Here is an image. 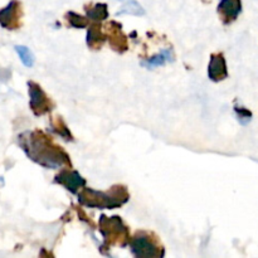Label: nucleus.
Returning a JSON list of instances; mask_svg holds the SVG:
<instances>
[{"label": "nucleus", "instance_id": "nucleus-1", "mask_svg": "<svg viewBox=\"0 0 258 258\" xmlns=\"http://www.w3.org/2000/svg\"><path fill=\"white\" fill-rule=\"evenodd\" d=\"M18 143L30 160L44 168H72L70 155L43 131H25L18 136Z\"/></svg>", "mask_w": 258, "mask_h": 258}, {"label": "nucleus", "instance_id": "nucleus-2", "mask_svg": "<svg viewBox=\"0 0 258 258\" xmlns=\"http://www.w3.org/2000/svg\"><path fill=\"white\" fill-rule=\"evenodd\" d=\"M130 199L127 188L123 185H113L107 191L93 190L91 188H82L78 193V202L82 206L95 209L120 208Z\"/></svg>", "mask_w": 258, "mask_h": 258}, {"label": "nucleus", "instance_id": "nucleus-3", "mask_svg": "<svg viewBox=\"0 0 258 258\" xmlns=\"http://www.w3.org/2000/svg\"><path fill=\"white\" fill-rule=\"evenodd\" d=\"M100 232L103 236V248H111L112 246L125 247L130 243L131 237L128 227L117 216H101L98 222Z\"/></svg>", "mask_w": 258, "mask_h": 258}, {"label": "nucleus", "instance_id": "nucleus-4", "mask_svg": "<svg viewBox=\"0 0 258 258\" xmlns=\"http://www.w3.org/2000/svg\"><path fill=\"white\" fill-rule=\"evenodd\" d=\"M131 252L138 258L164 257V247L158 237L149 232H138L130 241Z\"/></svg>", "mask_w": 258, "mask_h": 258}, {"label": "nucleus", "instance_id": "nucleus-5", "mask_svg": "<svg viewBox=\"0 0 258 258\" xmlns=\"http://www.w3.org/2000/svg\"><path fill=\"white\" fill-rule=\"evenodd\" d=\"M28 87H29L30 108H32L33 113L35 116H42L50 112L53 110V107H54V103L45 95L42 87L38 83L33 82V81L28 82Z\"/></svg>", "mask_w": 258, "mask_h": 258}, {"label": "nucleus", "instance_id": "nucleus-6", "mask_svg": "<svg viewBox=\"0 0 258 258\" xmlns=\"http://www.w3.org/2000/svg\"><path fill=\"white\" fill-rule=\"evenodd\" d=\"M22 5L17 0L10 2L4 9L0 10V25L7 29H18L22 18Z\"/></svg>", "mask_w": 258, "mask_h": 258}, {"label": "nucleus", "instance_id": "nucleus-7", "mask_svg": "<svg viewBox=\"0 0 258 258\" xmlns=\"http://www.w3.org/2000/svg\"><path fill=\"white\" fill-rule=\"evenodd\" d=\"M54 183L60 184L64 186L67 190L71 193L76 194L78 193L80 189H82L86 185V179L81 176V174L76 170H71L70 169H63L59 173L55 175Z\"/></svg>", "mask_w": 258, "mask_h": 258}, {"label": "nucleus", "instance_id": "nucleus-8", "mask_svg": "<svg viewBox=\"0 0 258 258\" xmlns=\"http://www.w3.org/2000/svg\"><path fill=\"white\" fill-rule=\"evenodd\" d=\"M106 35L108 38L111 48L117 53H123L128 49L127 37L122 33L121 24L117 22H110L105 25Z\"/></svg>", "mask_w": 258, "mask_h": 258}, {"label": "nucleus", "instance_id": "nucleus-9", "mask_svg": "<svg viewBox=\"0 0 258 258\" xmlns=\"http://www.w3.org/2000/svg\"><path fill=\"white\" fill-rule=\"evenodd\" d=\"M208 76L214 82H221L228 77V71H227L226 58L223 53H214L211 55L208 66Z\"/></svg>", "mask_w": 258, "mask_h": 258}, {"label": "nucleus", "instance_id": "nucleus-10", "mask_svg": "<svg viewBox=\"0 0 258 258\" xmlns=\"http://www.w3.org/2000/svg\"><path fill=\"white\" fill-rule=\"evenodd\" d=\"M242 12L241 0H222L218 5V13L223 24L228 25L238 18Z\"/></svg>", "mask_w": 258, "mask_h": 258}, {"label": "nucleus", "instance_id": "nucleus-11", "mask_svg": "<svg viewBox=\"0 0 258 258\" xmlns=\"http://www.w3.org/2000/svg\"><path fill=\"white\" fill-rule=\"evenodd\" d=\"M106 37H107V35L102 32L101 25L97 24V22H95L93 24H91L90 28H88L87 45L90 48H92V49H100L103 45V43H105Z\"/></svg>", "mask_w": 258, "mask_h": 258}, {"label": "nucleus", "instance_id": "nucleus-12", "mask_svg": "<svg viewBox=\"0 0 258 258\" xmlns=\"http://www.w3.org/2000/svg\"><path fill=\"white\" fill-rule=\"evenodd\" d=\"M86 13H87L88 19L97 23L107 19L108 17V10L106 4H96L91 8H86Z\"/></svg>", "mask_w": 258, "mask_h": 258}, {"label": "nucleus", "instance_id": "nucleus-13", "mask_svg": "<svg viewBox=\"0 0 258 258\" xmlns=\"http://www.w3.org/2000/svg\"><path fill=\"white\" fill-rule=\"evenodd\" d=\"M174 60V53L171 49H163L159 54L154 55L150 59L144 62V64L148 67H158V66L165 64L166 62H171Z\"/></svg>", "mask_w": 258, "mask_h": 258}, {"label": "nucleus", "instance_id": "nucleus-14", "mask_svg": "<svg viewBox=\"0 0 258 258\" xmlns=\"http://www.w3.org/2000/svg\"><path fill=\"white\" fill-rule=\"evenodd\" d=\"M52 128H53V131L57 134V135L62 136L64 140H67V141L73 140L72 134L70 133L67 125H66V122L63 121V118L60 117V116H55L54 120H52Z\"/></svg>", "mask_w": 258, "mask_h": 258}, {"label": "nucleus", "instance_id": "nucleus-15", "mask_svg": "<svg viewBox=\"0 0 258 258\" xmlns=\"http://www.w3.org/2000/svg\"><path fill=\"white\" fill-rule=\"evenodd\" d=\"M118 14H130V15H144L145 10L141 8L136 0H126Z\"/></svg>", "mask_w": 258, "mask_h": 258}, {"label": "nucleus", "instance_id": "nucleus-16", "mask_svg": "<svg viewBox=\"0 0 258 258\" xmlns=\"http://www.w3.org/2000/svg\"><path fill=\"white\" fill-rule=\"evenodd\" d=\"M15 50H17V53L19 54L20 60H22L23 64H24L25 67H32V66L34 64V55L30 52L29 48L24 47V45H17V47H15Z\"/></svg>", "mask_w": 258, "mask_h": 258}, {"label": "nucleus", "instance_id": "nucleus-17", "mask_svg": "<svg viewBox=\"0 0 258 258\" xmlns=\"http://www.w3.org/2000/svg\"><path fill=\"white\" fill-rule=\"evenodd\" d=\"M66 18H67L68 23L71 24V27L73 28H86L88 27L90 22H88L87 18L82 17V15L77 14L75 12H70L66 14Z\"/></svg>", "mask_w": 258, "mask_h": 258}, {"label": "nucleus", "instance_id": "nucleus-18", "mask_svg": "<svg viewBox=\"0 0 258 258\" xmlns=\"http://www.w3.org/2000/svg\"><path fill=\"white\" fill-rule=\"evenodd\" d=\"M236 112H237V115L239 116V120H242V122H243V118H246V121L247 122H248L249 120H251V117H252V113L249 112L248 110H247V108H244V107H236Z\"/></svg>", "mask_w": 258, "mask_h": 258}]
</instances>
